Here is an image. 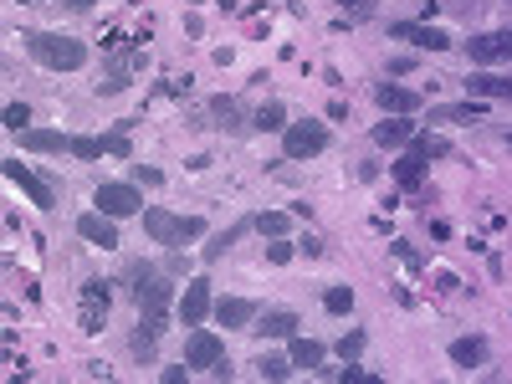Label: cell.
<instances>
[{
  "label": "cell",
  "mask_w": 512,
  "mask_h": 384,
  "mask_svg": "<svg viewBox=\"0 0 512 384\" xmlns=\"http://www.w3.org/2000/svg\"><path fill=\"white\" fill-rule=\"evenodd\" d=\"M21 41H26V51H32L41 67H51V72H78V67L87 62V47L72 41V36H62V32H26Z\"/></svg>",
  "instance_id": "cell-1"
},
{
  "label": "cell",
  "mask_w": 512,
  "mask_h": 384,
  "mask_svg": "<svg viewBox=\"0 0 512 384\" xmlns=\"http://www.w3.org/2000/svg\"><path fill=\"white\" fill-rule=\"evenodd\" d=\"M144 231L160 241V246H185V241H195L206 231V221H200V215H169V210L154 206V210H144Z\"/></svg>",
  "instance_id": "cell-2"
},
{
  "label": "cell",
  "mask_w": 512,
  "mask_h": 384,
  "mask_svg": "<svg viewBox=\"0 0 512 384\" xmlns=\"http://www.w3.org/2000/svg\"><path fill=\"white\" fill-rule=\"evenodd\" d=\"M108 307H113L108 282H103V277H87L82 292H78V328L87 338H97V334H103V323H108Z\"/></svg>",
  "instance_id": "cell-3"
},
{
  "label": "cell",
  "mask_w": 512,
  "mask_h": 384,
  "mask_svg": "<svg viewBox=\"0 0 512 384\" xmlns=\"http://www.w3.org/2000/svg\"><path fill=\"white\" fill-rule=\"evenodd\" d=\"M128 292H133L139 313H144V307H169L175 303V288H169L149 261H133V267H128Z\"/></svg>",
  "instance_id": "cell-4"
},
{
  "label": "cell",
  "mask_w": 512,
  "mask_h": 384,
  "mask_svg": "<svg viewBox=\"0 0 512 384\" xmlns=\"http://www.w3.org/2000/svg\"><path fill=\"white\" fill-rule=\"evenodd\" d=\"M282 149H288V160H318L323 149H328V128L323 123H288L282 128Z\"/></svg>",
  "instance_id": "cell-5"
},
{
  "label": "cell",
  "mask_w": 512,
  "mask_h": 384,
  "mask_svg": "<svg viewBox=\"0 0 512 384\" xmlns=\"http://www.w3.org/2000/svg\"><path fill=\"white\" fill-rule=\"evenodd\" d=\"M97 210H103V215H113V221H118V215H133V210H144V195L133 190V185H97Z\"/></svg>",
  "instance_id": "cell-6"
},
{
  "label": "cell",
  "mask_w": 512,
  "mask_h": 384,
  "mask_svg": "<svg viewBox=\"0 0 512 384\" xmlns=\"http://www.w3.org/2000/svg\"><path fill=\"white\" fill-rule=\"evenodd\" d=\"M221 359H225V343H221V338L210 334V328H195L190 343H185V364H190V369H206V374H210Z\"/></svg>",
  "instance_id": "cell-7"
},
{
  "label": "cell",
  "mask_w": 512,
  "mask_h": 384,
  "mask_svg": "<svg viewBox=\"0 0 512 384\" xmlns=\"http://www.w3.org/2000/svg\"><path fill=\"white\" fill-rule=\"evenodd\" d=\"M389 36H395V41H410V47H420V51H446L451 47V36L441 32V26H420V21H395Z\"/></svg>",
  "instance_id": "cell-8"
},
{
  "label": "cell",
  "mask_w": 512,
  "mask_h": 384,
  "mask_svg": "<svg viewBox=\"0 0 512 384\" xmlns=\"http://www.w3.org/2000/svg\"><path fill=\"white\" fill-rule=\"evenodd\" d=\"M210 282L206 277H190L185 282V297H179V318H185V328H200V323L210 318Z\"/></svg>",
  "instance_id": "cell-9"
},
{
  "label": "cell",
  "mask_w": 512,
  "mask_h": 384,
  "mask_svg": "<svg viewBox=\"0 0 512 384\" xmlns=\"http://www.w3.org/2000/svg\"><path fill=\"white\" fill-rule=\"evenodd\" d=\"M0 169H5V179H11V185H21V190L32 195V206H41V210H47L51 200H57V195H51V185H47V179H41V175H32V169H26V164H21V160H5V164H0Z\"/></svg>",
  "instance_id": "cell-10"
},
{
  "label": "cell",
  "mask_w": 512,
  "mask_h": 384,
  "mask_svg": "<svg viewBox=\"0 0 512 384\" xmlns=\"http://www.w3.org/2000/svg\"><path fill=\"white\" fill-rule=\"evenodd\" d=\"M471 62H512V32H481L466 41Z\"/></svg>",
  "instance_id": "cell-11"
},
{
  "label": "cell",
  "mask_w": 512,
  "mask_h": 384,
  "mask_svg": "<svg viewBox=\"0 0 512 384\" xmlns=\"http://www.w3.org/2000/svg\"><path fill=\"white\" fill-rule=\"evenodd\" d=\"M78 236L87 241V246H118V225H113V215H103V210H87V215H78Z\"/></svg>",
  "instance_id": "cell-12"
},
{
  "label": "cell",
  "mask_w": 512,
  "mask_h": 384,
  "mask_svg": "<svg viewBox=\"0 0 512 384\" xmlns=\"http://www.w3.org/2000/svg\"><path fill=\"white\" fill-rule=\"evenodd\" d=\"M21 149H32V154H72V139L57 133V128H26Z\"/></svg>",
  "instance_id": "cell-13"
},
{
  "label": "cell",
  "mask_w": 512,
  "mask_h": 384,
  "mask_svg": "<svg viewBox=\"0 0 512 384\" xmlns=\"http://www.w3.org/2000/svg\"><path fill=\"white\" fill-rule=\"evenodd\" d=\"M410 139H416L410 113H395L389 123H374V144H384V149H400V144H410Z\"/></svg>",
  "instance_id": "cell-14"
},
{
  "label": "cell",
  "mask_w": 512,
  "mask_h": 384,
  "mask_svg": "<svg viewBox=\"0 0 512 384\" xmlns=\"http://www.w3.org/2000/svg\"><path fill=\"white\" fill-rule=\"evenodd\" d=\"M374 103H379L384 113H416L420 108V93L395 87V82H379V87H374Z\"/></svg>",
  "instance_id": "cell-15"
},
{
  "label": "cell",
  "mask_w": 512,
  "mask_h": 384,
  "mask_svg": "<svg viewBox=\"0 0 512 384\" xmlns=\"http://www.w3.org/2000/svg\"><path fill=\"white\" fill-rule=\"evenodd\" d=\"M246 334H256V338H292V334H297V313H288V307H272V313L256 323V328H246Z\"/></svg>",
  "instance_id": "cell-16"
},
{
  "label": "cell",
  "mask_w": 512,
  "mask_h": 384,
  "mask_svg": "<svg viewBox=\"0 0 512 384\" xmlns=\"http://www.w3.org/2000/svg\"><path fill=\"white\" fill-rule=\"evenodd\" d=\"M215 318H221V328H246V323L256 318V307L246 303V297H221V303H215Z\"/></svg>",
  "instance_id": "cell-17"
},
{
  "label": "cell",
  "mask_w": 512,
  "mask_h": 384,
  "mask_svg": "<svg viewBox=\"0 0 512 384\" xmlns=\"http://www.w3.org/2000/svg\"><path fill=\"white\" fill-rule=\"evenodd\" d=\"M451 364H462V369H477V364H487V338H456L451 343Z\"/></svg>",
  "instance_id": "cell-18"
},
{
  "label": "cell",
  "mask_w": 512,
  "mask_h": 384,
  "mask_svg": "<svg viewBox=\"0 0 512 384\" xmlns=\"http://www.w3.org/2000/svg\"><path fill=\"white\" fill-rule=\"evenodd\" d=\"M481 118V103H446V108H431V123H477Z\"/></svg>",
  "instance_id": "cell-19"
},
{
  "label": "cell",
  "mask_w": 512,
  "mask_h": 384,
  "mask_svg": "<svg viewBox=\"0 0 512 384\" xmlns=\"http://www.w3.org/2000/svg\"><path fill=\"white\" fill-rule=\"evenodd\" d=\"M420 179H425V160L420 154H400L395 160V185L400 190H420Z\"/></svg>",
  "instance_id": "cell-20"
},
{
  "label": "cell",
  "mask_w": 512,
  "mask_h": 384,
  "mask_svg": "<svg viewBox=\"0 0 512 384\" xmlns=\"http://www.w3.org/2000/svg\"><path fill=\"white\" fill-rule=\"evenodd\" d=\"M466 93H477V97H512V82L507 78H492V72H471V78H466Z\"/></svg>",
  "instance_id": "cell-21"
},
{
  "label": "cell",
  "mask_w": 512,
  "mask_h": 384,
  "mask_svg": "<svg viewBox=\"0 0 512 384\" xmlns=\"http://www.w3.org/2000/svg\"><path fill=\"white\" fill-rule=\"evenodd\" d=\"M410 154H420V160L431 164V160H451L456 149H451L441 133H416V139H410Z\"/></svg>",
  "instance_id": "cell-22"
},
{
  "label": "cell",
  "mask_w": 512,
  "mask_h": 384,
  "mask_svg": "<svg viewBox=\"0 0 512 384\" xmlns=\"http://www.w3.org/2000/svg\"><path fill=\"white\" fill-rule=\"evenodd\" d=\"M251 128H261V133H282V128H288V108H282V103H261L256 118H251Z\"/></svg>",
  "instance_id": "cell-23"
},
{
  "label": "cell",
  "mask_w": 512,
  "mask_h": 384,
  "mask_svg": "<svg viewBox=\"0 0 512 384\" xmlns=\"http://www.w3.org/2000/svg\"><path fill=\"white\" fill-rule=\"evenodd\" d=\"M292 364L297 369H318L323 364V343L318 338H297L292 334Z\"/></svg>",
  "instance_id": "cell-24"
},
{
  "label": "cell",
  "mask_w": 512,
  "mask_h": 384,
  "mask_svg": "<svg viewBox=\"0 0 512 384\" xmlns=\"http://www.w3.org/2000/svg\"><path fill=\"white\" fill-rule=\"evenodd\" d=\"M210 118H221L215 128H225V133L246 128V123H241V103H236V97H215V103H210Z\"/></svg>",
  "instance_id": "cell-25"
},
{
  "label": "cell",
  "mask_w": 512,
  "mask_h": 384,
  "mask_svg": "<svg viewBox=\"0 0 512 384\" xmlns=\"http://www.w3.org/2000/svg\"><path fill=\"white\" fill-rule=\"evenodd\" d=\"M256 231H261V236H288V215H282V210H261V215H256Z\"/></svg>",
  "instance_id": "cell-26"
},
{
  "label": "cell",
  "mask_w": 512,
  "mask_h": 384,
  "mask_svg": "<svg viewBox=\"0 0 512 384\" xmlns=\"http://www.w3.org/2000/svg\"><path fill=\"white\" fill-rule=\"evenodd\" d=\"M334 379H338V384H379V374H369V369H359V364L349 359L343 369H334Z\"/></svg>",
  "instance_id": "cell-27"
},
{
  "label": "cell",
  "mask_w": 512,
  "mask_h": 384,
  "mask_svg": "<svg viewBox=\"0 0 512 384\" xmlns=\"http://www.w3.org/2000/svg\"><path fill=\"white\" fill-rule=\"evenodd\" d=\"M256 369H261V379L282 384V379H288V374H292V369H297V364H292V359H261V364H256Z\"/></svg>",
  "instance_id": "cell-28"
},
{
  "label": "cell",
  "mask_w": 512,
  "mask_h": 384,
  "mask_svg": "<svg viewBox=\"0 0 512 384\" xmlns=\"http://www.w3.org/2000/svg\"><path fill=\"white\" fill-rule=\"evenodd\" d=\"M241 231H246V225H231V231H221V236H215V241L206 246V261H215V256H221L225 246H236V241H241Z\"/></svg>",
  "instance_id": "cell-29"
},
{
  "label": "cell",
  "mask_w": 512,
  "mask_h": 384,
  "mask_svg": "<svg viewBox=\"0 0 512 384\" xmlns=\"http://www.w3.org/2000/svg\"><path fill=\"white\" fill-rule=\"evenodd\" d=\"M323 307H328V313H349V307H353V292L349 288H328V292H323Z\"/></svg>",
  "instance_id": "cell-30"
},
{
  "label": "cell",
  "mask_w": 512,
  "mask_h": 384,
  "mask_svg": "<svg viewBox=\"0 0 512 384\" xmlns=\"http://www.w3.org/2000/svg\"><path fill=\"white\" fill-rule=\"evenodd\" d=\"M359 353H364V334L353 328V334H343V338H338V359L349 364V359H359Z\"/></svg>",
  "instance_id": "cell-31"
},
{
  "label": "cell",
  "mask_w": 512,
  "mask_h": 384,
  "mask_svg": "<svg viewBox=\"0 0 512 384\" xmlns=\"http://www.w3.org/2000/svg\"><path fill=\"white\" fill-rule=\"evenodd\" d=\"M26 123H32V108H26V103H11V108H5V128H11V133H26Z\"/></svg>",
  "instance_id": "cell-32"
},
{
  "label": "cell",
  "mask_w": 512,
  "mask_h": 384,
  "mask_svg": "<svg viewBox=\"0 0 512 384\" xmlns=\"http://www.w3.org/2000/svg\"><path fill=\"white\" fill-rule=\"evenodd\" d=\"M72 154H78V160H97V154H103V139H87V133H78V139H72Z\"/></svg>",
  "instance_id": "cell-33"
},
{
  "label": "cell",
  "mask_w": 512,
  "mask_h": 384,
  "mask_svg": "<svg viewBox=\"0 0 512 384\" xmlns=\"http://www.w3.org/2000/svg\"><path fill=\"white\" fill-rule=\"evenodd\" d=\"M154 343H160L154 334H144V328H133V359H154Z\"/></svg>",
  "instance_id": "cell-34"
},
{
  "label": "cell",
  "mask_w": 512,
  "mask_h": 384,
  "mask_svg": "<svg viewBox=\"0 0 512 384\" xmlns=\"http://www.w3.org/2000/svg\"><path fill=\"white\" fill-rule=\"evenodd\" d=\"M267 261H277V267H288V261H292V241L272 236V246H267Z\"/></svg>",
  "instance_id": "cell-35"
},
{
  "label": "cell",
  "mask_w": 512,
  "mask_h": 384,
  "mask_svg": "<svg viewBox=\"0 0 512 384\" xmlns=\"http://www.w3.org/2000/svg\"><path fill=\"white\" fill-rule=\"evenodd\" d=\"M103 154H118V160H128V154H133V149H128V133H108V139H103Z\"/></svg>",
  "instance_id": "cell-36"
},
{
  "label": "cell",
  "mask_w": 512,
  "mask_h": 384,
  "mask_svg": "<svg viewBox=\"0 0 512 384\" xmlns=\"http://www.w3.org/2000/svg\"><path fill=\"white\" fill-rule=\"evenodd\" d=\"M338 5H343L353 21H369V16H374V0H338Z\"/></svg>",
  "instance_id": "cell-37"
},
{
  "label": "cell",
  "mask_w": 512,
  "mask_h": 384,
  "mask_svg": "<svg viewBox=\"0 0 512 384\" xmlns=\"http://www.w3.org/2000/svg\"><path fill=\"white\" fill-rule=\"evenodd\" d=\"M133 179H139V185H149V190H154V185H164V175L154 169V164H133Z\"/></svg>",
  "instance_id": "cell-38"
},
{
  "label": "cell",
  "mask_w": 512,
  "mask_h": 384,
  "mask_svg": "<svg viewBox=\"0 0 512 384\" xmlns=\"http://www.w3.org/2000/svg\"><path fill=\"white\" fill-rule=\"evenodd\" d=\"M395 256H400L405 267H425V261H420V251L410 246V241H395Z\"/></svg>",
  "instance_id": "cell-39"
},
{
  "label": "cell",
  "mask_w": 512,
  "mask_h": 384,
  "mask_svg": "<svg viewBox=\"0 0 512 384\" xmlns=\"http://www.w3.org/2000/svg\"><path fill=\"white\" fill-rule=\"evenodd\" d=\"M185 374H190V364H175V369H164L160 379H164V384H185Z\"/></svg>",
  "instance_id": "cell-40"
},
{
  "label": "cell",
  "mask_w": 512,
  "mask_h": 384,
  "mask_svg": "<svg viewBox=\"0 0 512 384\" xmlns=\"http://www.w3.org/2000/svg\"><path fill=\"white\" fill-rule=\"evenodd\" d=\"M62 5H67V11H93L97 0H62Z\"/></svg>",
  "instance_id": "cell-41"
},
{
  "label": "cell",
  "mask_w": 512,
  "mask_h": 384,
  "mask_svg": "<svg viewBox=\"0 0 512 384\" xmlns=\"http://www.w3.org/2000/svg\"><path fill=\"white\" fill-rule=\"evenodd\" d=\"M21 5H36V0H21Z\"/></svg>",
  "instance_id": "cell-42"
}]
</instances>
